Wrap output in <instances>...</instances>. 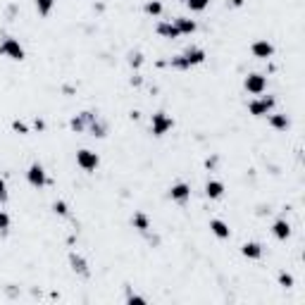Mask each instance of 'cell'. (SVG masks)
Returning <instances> with one entry per match:
<instances>
[{
	"label": "cell",
	"mask_w": 305,
	"mask_h": 305,
	"mask_svg": "<svg viewBox=\"0 0 305 305\" xmlns=\"http://www.w3.org/2000/svg\"><path fill=\"white\" fill-rule=\"evenodd\" d=\"M241 255L246 260H260L262 258V246L258 241H248L241 246Z\"/></svg>",
	"instance_id": "5bb4252c"
},
{
	"label": "cell",
	"mask_w": 305,
	"mask_h": 305,
	"mask_svg": "<svg viewBox=\"0 0 305 305\" xmlns=\"http://www.w3.org/2000/svg\"><path fill=\"white\" fill-rule=\"evenodd\" d=\"M53 212H55V215H60V217H67V215H70V208H67L64 200H55V203H53Z\"/></svg>",
	"instance_id": "d4e9b609"
},
{
	"label": "cell",
	"mask_w": 305,
	"mask_h": 305,
	"mask_svg": "<svg viewBox=\"0 0 305 305\" xmlns=\"http://www.w3.org/2000/svg\"><path fill=\"white\" fill-rule=\"evenodd\" d=\"M272 234H274V239H279V241H286L291 236V224L286 222L284 217H279V219H274V224H272Z\"/></svg>",
	"instance_id": "4fadbf2b"
},
{
	"label": "cell",
	"mask_w": 305,
	"mask_h": 305,
	"mask_svg": "<svg viewBox=\"0 0 305 305\" xmlns=\"http://www.w3.org/2000/svg\"><path fill=\"white\" fill-rule=\"evenodd\" d=\"M0 55L8 57V60H12V62H22L24 57H26V50H24V46L17 39L8 36V39L0 41Z\"/></svg>",
	"instance_id": "7a4b0ae2"
},
{
	"label": "cell",
	"mask_w": 305,
	"mask_h": 305,
	"mask_svg": "<svg viewBox=\"0 0 305 305\" xmlns=\"http://www.w3.org/2000/svg\"><path fill=\"white\" fill-rule=\"evenodd\" d=\"M174 26H177L179 36H191V33L198 31L196 19H188V17H177V19H174Z\"/></svg>",
	"instance_id": "8fae6325"
},
{
	"label": "cell",
	"mask_w": 305,
	"mask_h": 305,
	"mask_svg": "<svg viewBox=\"0 0 305 305\" xmlns=\"http://www.w3.org/2000/svg\"><path fill=\"white\" fill-rule=\"evenodd\" d=\"M167 196L172 198L174 203L186 205L188 200H191V186H188L186 181H177V184H172V186H170V191H167Z\"/></svg>",
	"instance_id": "ba28073f"
},
{
	"label": "cell",
	"mask_w": 305,
	"mask_h": 305,
	"mask_svg": "<svg viewBox=\"0 0 305 305\" xmlns=\"http://www.w3.org/2000/svg\"><path fill=\"white\" fill-rule=\"evenodd\" d=\"M155 33L160 36V39H170V41H174V39H179V31H177V26H174V22H157L155 24Z\"/></svg>",
	"instance_id": "7c38bea8"
},
{
	"label": "cell",
	"mask_w": 305,
	"mask_h": 305,
	"mask_svg": "<svg viewBox=\"0 0 305 305\" xmlns=\"http://www.w3.org/2000/svg\"><path fill=\"white\" fill-rule=\"evenodd\" d=\"M10 224H12V219H10V215H8L5 210H0V231L5 234V231L10 229Z\"/></svg>",
	"instance_id": "484cf974"
},
{
	"label": "cell",
	"mask_w": 305,
	"mask_h": 305,
	"mask_svg": "<svg viewBox=\"0 0 305 305\" xmlns=\"http://www.w3.org/2000/svg\"><path fill=\"white\" fill-rule=\"evenodd\" d=\"M95 117H98L95 112H81V115H77V117H72L70 129L72 131H77V133L88 131V126H91V122H93Z\"/></svg>",
	"instance_id": "9c48e42d"
},
{
	"label": "cell",
	"mask_w": 305,
	"mask_h": 305,
	"mask_svg": "<svg viewBox=\"0 0 305 305\" xmlns=\"http://www.w3.org/2000/svg\"><path fill=\"white\" fill-rule=\"evenodd\" d=\"M33 126H36V129H46V122H43V119H36V122H33Z\"/></svg>",
	"instance_id": "4dcf8cb0"
},
{
	"label": "cell",
	"mask_w": 305,
	"mask_h": 305,
	"mask_svg": "<svg viewBox=\"0 0 305 305\" xmlns=\"http://www.w3.org/2000/svg\"><path fill=\"white\" fill-rule=\"evenodd\" d=\"M26 181H29V186L33 188H43L48 184V174L43 170V164L41 162H31L29 164V170H26Z\"/></svg>",
	"instance_id": "52a82bcc"
},
{
	"label": "cell",
	"mask_w": 305,
	"mask_h": 305,
	"mask_svg": "<svg viewBox=\"0 0 305 305\" xmlns=\"http://www.w3.org/2000/svg\"><path fill=\"white\" fill-rule=\"evenodd\" d=\"M184 3L191 12H203V10L210 8V0H184Z\"/></svg>",
	"instance_id": "603a6c76"
},
{
	"label": "cell",
	"mask_w": 305,
	"mask_h": 305,
	"mask_svg": "<svg viewBox=\"0 0 305 305\" xmlns=\"http://www.w3.org/2000/svg\"><path fill=\"white\" fill-rule=\"evenodd\" d=\"M162 3H160V0H148V3H146V5H143V12H146V15L148 17H160L162 15Z\"/></svg>",
	"instance_id": "7402d4cb"
},
{
	"label": "cell",
	"mask_w": 305,
	"mask_h": 305,
	"mask_svg": "<svg viewBox=\"0 0 305 305\" xmlns=\"http://www.w3.org/2000/svg\"><path fill=\"white\" fill-rule=\"evenodd\" d=\"M210 231L217 236V239H222V241L231 236V229H229V224L224 222V219H217V217L210 219Z\"/></svg>",
	"instance_id": "2e32d148"
},
{
	"label": "cell",
	"mask_w": 305,
	"mask_h": 305,
	"mask_svg": "<svg viewBox=\"0 0 305 305\" xmlns=\"http://www.w3.org/2000/svg\"><path fill=\"white\" fill-rule=\"evenodd\" d=\"M33 8H36V12L41 17H48L55 8V0H33Z\"/></svg>",
	"instance_id": "44dd1931"
},
{
	"label": "cell",
	"mask_w": 305,
	"mask_h": 305,
	"mask_svg": "<svg viewBox=\"0 0 305 305\" xmlns=\"http://www.w3.org/2000/svg\"><path fill=\"white\" fill-rule=\"evenodd\" d=\"M203 62H205V50L198 46H191L181 55L172 57L170 67H174V70H191V67H198V64H203Z\"/></svg>",
	"instance_id": "6da1fadb"
},
{
	"label": "cell",
	"mask_w": 305,
	"mask_h": 305,
	"mask_svg": "<svg viewBox=\"0 0 305 305\" xmlns=\"http://www.w3.org/2000/svg\"><path fill=\"white\" fill-rule=\"evenodd\" d=\"M279 284L286 286V289H291V286H293V277H291L289 272H282V274H279Z\"/></svg>",
	"instance_id": "83f0119b"
},
{
	"label": "cell",
	"mask_w": 305,
	"mask_h": 305,
	"mask_svg": "<svg viewBox=\"0 0 305 305\" xmlns=\"http://www.w3.org/2000/svg\"><path fill=\"white\" fill-rule=\"evenodd\" d=\"M8 198H10V193H8V184H5V179L0 177V203H8Z\"/></svg>",
	"instance_id": "f1b7e54d"
},
{
	"label": "cell",
	"mask_w": 305,
	"mask_h": 305,
	"mask_svg": "<svg viewBox=\"0 0 305 305\" xmlns=\"http://www.w3.org/2000/svg\"><path fill=\"white\" fill-rule=\"evenodd\" d=\"M131 227L136 229V231H141V234H148L150 231V217L146 215V212H133Z\"/></svg>",
	"instance_id": "ac0fdd59"
},
{
	"label": "cell",
	"mask_w": 305,
	"mask_h": 305,
	"mask_svg": "<svg viewBox=\"0 0 305 305\" xmlns=\"http://www.w3.org/2000/svg\"><path fill=\"white\" fill-rule=\"evenodd\" d=\"M70 267L77 274H81V277H88V262H86L84 255H79V253H70Z\"/></svg>",
	"instance_id": "e0dca14e"
},
{
	"label": "cell",
	"mask_w": 305,
	"mask_h": 305,
	"mask_svg": "<svg viewBox=\"0 0 305 305\" xmlns=\"http://www.w3.org/2000/svg\"><path fill=\"white\" fill-rule=\"evenodd\" d=\"M172 129H174V119L167 112H155L150 117V133L157 136V139H162L164 133H170Z\"/></svg>",
	"instance_id": "277c9868"
},
{
	"label": "cell",
	"mask_w": 305,
	"mask_h": 305,
	"mask_svg": "<svg viewBox=\"0 0 305 305\" xmlns=\"http://www.w3.org/2000/svg\"><path fill=\"white\" fill-rule=\"evenodd\" d=\"M241 3H243V0H231V5H234V8H241Z\"/></svg>",
	"instance_id": "1f68e13d"
},
{
	"label": "cell",
	"mask_w": 305,
	"mask_h": 305,
	"mask_svg": "<svg viewBox=\"0 0 305 305\" xmlns=\"http://www.w3.org/2000/svg\"><path fill=\"white\" fill-rule=\"evenodd\" d=\"M274 105H277L274 95H260V98L248 103V112H251L253 117H267V115H272Z\"/></svg>",
	"instance_id": "3957f363"
},
{
	"label": "cell",
	"mask_w": 305,
	"mask_h": 305,
	"mask_svg": "<svg viewBox=\"0 0 305 305\" xmlns=\"http://www.w3.org/2000/svg\"><path fill=\"white\" fill-rule=\"evenodd\" d=\"M12 129H15V131H19V133H29V126L24 124V122H19V119H15V122H12Z\"/></svg>",
	"instance_id": "f546056e"
},
{
	"label": "cell",
	"mask_w": 305,
	"mask_h": 305,
	"mask_svg": "<svg viewBox=\"0 0 305 305\" xmlns=\"http://www.w3.org/2000/svg\"><path fill=\"white\" fill-rule=\"evenodd\" d=\"M77 164L84 170V172H95L98 164H100V157L95 150H88V148H81L77 153Z\"/></svg>",
	"instance_id": "8992f818"
},
{
	"label": "cell",
	"mask_w": 305,
	"mask_h": 305,
	"mask_svg": "<svg viewBox=\"0 0 305 305\" xmlns=\"http://www.w3.org/2000/svg\"><path fill=\"white\" fill-rule=\"evenodd\" d=\"M224 184L222 181H217V179H210L208 184H205V196L210 198V200H219V198L224 196Z\"/></svg>",
	"instance_id": "9a60e30c"
},
{
	"label": "cell",
	"mask_w": 305,
	"mask_h": 305,
	"mask_svg": "<svg viewBox=\"0 0 305 305\" xmlns=\"http://www.w3.org/2000/svg\"><path fill=\"white\" fill-rule=\"evenodd\" d=\"M88 131H91V136H95V139H105V136H108V124H105L103 119L95 117L93 122H91V126H88Z\"/></svg>",
	"instance_id": "ffe728a7"
},
{
	"label": "cell",
	"mask_w": 305,
	"mask_h": 305,
	"mask_svg": "<svg viewBox=\"0 0 305 305\" xmlns=\"http://www.w3.org/2000/svg\"><path fill=\"white\" fill-rule=\"evenodd\" d=\"M243 88H246L251 95H262L267 91V77L253 72V74H248V77L243 79Z\"/></svg>",
	"instance_id": "5b68a950"
},
{
	"label": "cell",
	"mask_w": 305,
	"mask_h": 305,
	"mask_svg": "<svg viewBox=\"0 0 305 305\" xmlns=\"http://www.w3.org/2000/svg\"><path fill=\"white\" fill-rule=\"evenodd\" d=\"M148 300L143 296H136V293H126V305H146Z\"/></svg>",
	"instance_id": "4316f807"
},
{
	"label": "cell",
	"mask_w": 305,
	"mask_h": 305,
	"mask_svg": "<svg viewBox=\"0 0 305 305\" xmlns=\"http://www.w3.org/2000/svg\"><path fill=\"white\" fill-rule=\"evenodd\" d=\"M126 62H129V67L139 70V67L143 64V53H139V50H131V53L126 55Z\"/></svg>",
	"instance_id": "cb8c5ba5"
},
{
	"label": "cell",
	"mask_w": 305,
	"mask_h": 305,
	"mask_svg": "<svg viewBox=\"0 0 305 305\" xmlns=\"http://www.w3.org/2000/svg\"><path fill=\"white\" fill-rule=\"evenodd\" d=\"M251 53H253V57H258V60H269L274 55V46L267 39H260L251 46Z\"/></svg>",
	"instance_id": "30bf717a"
},
{
	"label": "cell",
	"mask_w": 305,
	"mask_h": 305,
	"mask_svg": "<svg viewBox=\"0 0 305 305\" xmlns=\"http://www.w3.org/2000/svg\"><path fill=\"white\" fill-rule=\"evenodd\" d=\"M267 122H269V126H272V129H277V131H286V129L291 126V119L286 117V115H269V119H267Z\"/></svg>",
	"instance_id": "d6986e66"
}]
</instances>
